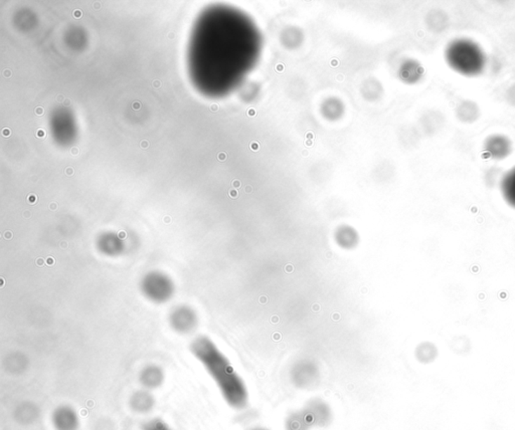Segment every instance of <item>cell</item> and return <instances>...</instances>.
<instances>
[{
    "instance_id": "obj_1",
    "label": "cell",
    "mask_w": 515,
    "mask_h": 430,
    "mask_svg": "<svg viewBox=\"0 0 515 430\" xmlns=\"http://www.w3.org/2000/svg\"><path fill=\"white\" fill-rule=\"evenodd\" d=\"M190 351L213 378L228 405L240 411L248 408L246 383L214 341L207 336L197 337L190 344Z\"/></svg>"
},
{
    "instance_id": "obj_2",
    "label": "cell",
    "mask_w": 515,
    "mask_h": 430,
    "mask_svg": "<svg viewBox=\"0 0 515 430\" xmlns=\"http://www.w3.org/2000/svg\"><path fill=\"white\" fill-rule=\"evenodd\" d=\"M445 60L456 73L468 78L478 76L486 67V55L481 46L471 39H456L445 50Z\"/></svg>"
},
{
    "instance_id": "obj_3",
    "label": "cell",
    "mask_w": 515,
    "mask_h": 430,
    "mask_svg": "<svg viewBox=\"0 0 515 430\" xmlns=\"http://www.w3.org/2000/svg\"><path fill=\"white\" fill-rule=\"evenodd\" d=\"M289 378L293 386L298 389L312 390L320 382V370L313 360L301 358L291 365Z\"/></svg>"
},
{
    "instance_id": "obj_4",
    "label": "cell",
    "mask_w": 515,
    "mask_h": 430,
    "mask_svg": "<svg viewBox=\"0 0 515 430\" xmlns=\"http://www.w3.org/2000/svg\"><path fill=\"white\" fill-rule=\"evenodd\" d=\"M144 296L156 303H163L170 300L174 292V285L169 276L162 273H150L144 276L141 283Z\"/></svg>"
},
{
    "instance_id": "obj_5",
    "label": "cell",
    "mask_w": 515,
    "mask_h": 430,
    "mask_svg": "<svg viewBox=\"0 0 515 430\" xmlns=\"http://www.w3.org/2000/svg\"><path fill=\"white\" fill-rule=\"evenodd\" d=\"M312 429H325L332 424L334 412L330 404L321 397H312L302 408Z\"/></svg>"
},
{
    "instance_id": "obj_6",
    "label": "cell",
    "mask_w": 515,
    "mask_h": 430,
    "mask_svg": "<svg viewBox=\"0 0 515 430\" xmlns=\"http://www.w3.org/2000/svg\"><path fill=\"white\" fill-rule=\"evenodd\" d=\"M484 153L494 160H502L511 152V142L503 135H491L484 142Z\"/></svg>"
},
{
    "instance_id": "obj_7",
    "label": "cell",
    "mask_w": 515,
    "mask_h": 430,
    "mask_svg": "<svg viewBox=\"0 0 515 430\" xmlns=\"http://www.w3.org/2000/svg\"><path fill=\"white\" fill-rule=\"evenodd\" d=\"M333 238H334L335 243L344 250H356L360 241L358 230L346 224L340 225L335 229Z\"/></svg>"
},
{
    "instance_id": "obj_8",
    "label": "cell",
    "mask_w": 515,
    "mask_h": 430,
    "mask_svg": "<svg viewBox=\"0 0 515 430\" xmlns=\"http://www.w3.org/2000/svg\"><path fill=\"white\" fill-rule=\"evenodd\" d=\"M171 324L178 331H190L197 324V315L193 309L181 307L171 314Z\"/></svg>"
},
{
    "instance_id": "obj_9",
    "label": "cell",
    "mask_w": 515,
    "mask_h": 430,
    "mask_svg": "<svg viewBox=\"0 0 515 430\" xmlns=\"http://www.w3.org/2000/svg\"><path fill=\"white\" fill-rule=\"evenodd\" d=\"M53 425L58 430H76L79 426V417L71 408H60L53 416Z\"/></svg>"
},
{
    "instance_id": "obj_10",
    "label": "cell",
    "mask_w": 515,
    "mask_h": 430,
    "mask_svg": "<svg viewBox=\"0 0 515 430\" xmlns=\"http://www.w3.org/2000/svg\"><path fill=\"white\" fill-rule=\"evenodd\" d=\"M312 426L303 409L290 411L284 420L285 430H311Z\"/></svg>"
},
{
    "instance_id": "obj_11",
    "label": "cell",
    "mask_w": 515,
    "mask_h": 430,
    "mask_svg": "<svg viewBox=\"0 0 515 430\" xmlns=\"http://www.w3.org/2000/svg\"><path fill=\"white\" fill-rule=\"evenodd\" d=\"M500 190L508 206L515 208V166L503 176L500 183Z\"/></svg>"
},
{
    "instance_id": "obj_12",
    "label": "cell",
    "mask_w": 515,
    "mask_h": 430,
    "mask_svg": "<svg viewBox=\"0 0 515 430\" xmlns=\"http://www.w3.org/2000/svg\"><path fill=\"white\" fill-rule=\"evenodd\" d=\"M415 355H416L417 360L421 363L428 364L435 360L437 356V349L432 343L424 342L417 347Z\"/></svg>"
},
{
    "instance_id": "obj_13",
    "label": "cell",
    "mask_w": 515,
    "mask_h": 430,
    "mask_svg": "<svg viewBox=\"0 0 515 430\" xmlns=\"http://www.w3.org/2000/svg\"><path fill=\"white\" fill-rule=\"evenodd\" d=\"M457 113H458L459 119L465 123H471L478 117L479 110L476 104L465 101L458 107Z\"/></svg>"
},
{
    "instance_id": "obj_14",
    "label": "cell",
    "mask_w": 515,
    "mask_h": 430,
    "mask_svg": "<svg viewBox=\"0 0 515 430\" xmlns=\"http://www.w3.org/2000/svg\"><path fill=\"white\" fill-rule=\"evenodd\" d=\"M142 380H143L144 384L155 387V386L162 383V372L156 367H149L146 370H144Z\"/></svg>"
},
{
    "instance_id": "obj_15",
    "label": "cell",
    "mask_w": 515,
    "mask_h": 430,
    "mask_svg": "<svg viewBox=\"0 0 515 430\" xmlns=\"http://www.w3.org/2000/svg\"><path fill=\"white\" fill-rule=\"evenodd\" d=\"M405 74L403 78L407 79L410 83H415L421 78L423 74V69L419 67L418 62H410L407 64V71H404Z\"/></svg>"
},
{
    "instance_id": "obj_16",
    "label": "cell",
    "mask_w": 515,
    "mask_h": 430,
    "mask_svg": "<svg viewBox=\"0 0 515 430\" xmlns=\"http://www.w3.org/2000/svg\"><path fill=\"white\" fill-rule=\"evenodd\" d=\"M142 430H172L169 425L162 419H152L144 424Z\"/></svg>"
},
{
    "instance_id": "obj_17",
    "label": "cell",
    "mask_w": 515,
    "mask_h": 430,
    "mask_svg": "<svg viewBox=\"0 0 515 430\" xmlns=\"http://www.w3.org/2000/svg\"><path fill=\"white\" fill-rule=\"evenodd\" d=\"M250 430H270V429H265V427H255V429H252Z\"/></svg>"
},
{
    "instance_id": "obj_18",
    "label": "cell",
    "mask_w": 515,
    "mask_h": 430,
    "mask_svg": "<svg viewBox=\"0 0 515 430\" xmlns=\"http://www.w3.org/2000/svg\"><path fill=\"white\" fill-rule=\"evenodd\" d=\"M37 133H39V134H37V136H39V137H44V132L43 131V130H41V131L37 132Z\"/></svg>"
},
{
    "instance_id": "obj_19",
    "label": "cell",
    "mask_w": 515,
    "mask_h": 430,
    "mask_svg": "<svg viewBox=\"0 0 515 430\" xmlns=\"http://www.w3.org/2000/svg\"><path fill=\"white\" fill-rule=\"evenodd\" d=\"M44 111L43 109H37V114H43Z\"/></svg>"
}]
</instances>
